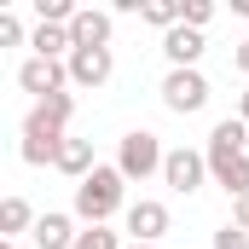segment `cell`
<instances>
[{"label":"cell","mask_w":249,"mask_h":249,"mask_svg":"<svg viewBox=\"0 0 249 249\" xmlns=\"http://www.w3.org/2000/svg\"><path fill=\"white\" fill-rule=\"evenodd\" d=\"M29 47H35V58H58V53H75L70 29H58V23H41V29L29 35Z\"/></svg>","instance_id":"cell-15"},{"label":"cell","mask_w":249,"mask_h":249,"mask_svg":"<svg viewBox=\"0 0 249 249\" xmlns=\"http://www.w3.org/2000/svg\"><path fill=\"white\" fill-rule=\"evenodd\" d=\"M162 162H168V151H162L157 133H145V127H133V133L122 139V151H116L122 180H151V174H162Z\"/></svg>","instance_id":"cell-4"},{"label":"cell","mask_w":249,"mask_h":249,"mask_svg":"<svg viewBox=\"0 0 249 249\" xmlns=\"http://www.w3.org/2000/svg\"><path fill=\"white\" fill-rule=\"evenodd\" d=\"M209 174H214V186H226L232 197H244L249 191V122L238 116H226V122H214L209 133Z\"/></svg>","instance_id":"cell-1"},{"label":"cell","mask_w":249,"mask_h":249,"mask_svg":"<svg viewBox=\"0 0 249 249\" xmlns=\"http://www.w3.org/2000/svg\"><path fill=\"white\" fill-rule=\"evenodd\" d=\"M70 41H75V47H110V12L81 6V12H75V23H70Z\"/></svg>","instance_id":"cell-11"},{"label":"cell","mask_w":249,"mask_h":249,"mask_svg":"<svg viewBox=\"0 0 249 249\" xmlns=\"http://www.w3.org/2000/svg\"><path fill=\"white\" fill-rule=\"evenodd\" d=\"M232 226H244V232H249V191H244V197H232Z\"/></svg>","instance_id":"cell-22"},{"label":"cell","mask_w":249,"mask_h":249,"mask_svg":"<svg viewBox=\"0 0 249 249\" xmlns=\"http://www.w3.org/2000/svg\"><path fill=\"white\" fill-rule=\"evenodd\" d=\"M162 53H168V64H174V70H197V58H203V29L174 23V29L162 35Z\"/></svg>","instance_id":"cell-10"},{"label":"cell","mask_w":249,"mask_h":249,"mask_svg":"<svg viewBox=\"0 0 249 249\" xmlns=\"http://www.w3.org/2000/svg\"><path fill=\"white\" fill-rule=\"evenodd\" d=\"M0 232L18 244V232H35V209H29L23 197H6V203H0Z\"/></svg>","instance_id":"cell-14"},{"label":"cell","mask_w":249,"mask_h":249,"mask_svg":"<svg viewBox=\"0 0 249 249\" xmlns=\"http://www.w3.org/2000/svg\"><path fill=\"white\" fill-rule=\"evenodd\" d=\"M162 105H168L174 116L203 110V105H209V81H203V70H168V81H162Z\"/></svg>","instance_id":"cell-5"},{"label":"cell","mask_w":249,"mask_h":249,"mask_svg":"<svg viewBox=\"0 0 249 249\" xmlns=\"http://www.w3.org/2000/svg\"><path fill=\"white\" fill-rule=\"evenodd\" d=\"M238 122H249V87H244V99H238Z\"/></svg>","instance_id":"cell-24"},{"label":"cell","mask_w":249,"mask_h":249,"mask_svg":"<svg viewBox=\"0 0 249 249\" xmlns=\"http://www.w3.org/2000/svg\"><path fill=\"white\" fill-rule=\"evenodd\" d=\"M122 168H93L81 186H75V214L87 220V226H105L116 209H122Z\"/></svg>","instance_id":"cell-3"},{"label":"cell","mask_w":249,"mask_h":249,"mask_svg":"<svg viewBox=\"0 0 249 249\" xmlns=\"http://www.w3.org/2000/svg\"><path fill=\"white\" fill-rule=\"evenodd\" d=\"M29 238H35L41 249H75V238H81V232H75V220H70V214H41Z\"/></svg>","instance_id":"cell-12"},{"label":"cell","mask_w":249,"mask_h":249,"mask_svg":"<svg viewBox=\"0 0 249 249\" xmlns=\"http://www.w3.org/2000/svg\"><path fill=\"white\" fill-rule=\"evenodd\" d=\"M70 110H75V99H70V93H53L47 105H35V110H29V122H23V162H29V168L58 162L64 127H70Z\"/></svg>","instance_id":"cell-2"},{"label":"cell","mask_w":249,"mask_h":249,"mask_svg":"<svg viewBox=\"0 0 249 249\" xmlns=\"http://www.w3.org/2000/svg\"><path fill=\"white\" fill-rule=\"evenodd\" d=\"M209 18H214V6H209V0H180V23H186V29H203Z\"/></svg>","instance_id":"cell-18"},{"label":"cell","mask_w":249,"mask_h":249,"mask_svg":"<svg viewBox=\"0 0 249 249\" xmlns=\"http://www.w3.org/2000/svg\"><path fill=\"white\" fill-rule=\"evenodd\" d=\"M18 87H23V93H35V99L47 105L53 93L70 87V64H58V58H29L23 70H18Z\"/></svg>","instance_id":"cell-6"},{"label":"cell","mask_w":249,"mask_h":249,"mask_svg":"<svg viewBox=\"0 0 249 249\" xmlns=\"http://www.w3.org/2000/svg\"><path fill=\"white\" fill-rule=\"evenodd\" d=\"M127 249H157V244H127Z\"/></svg>","instance_id":"cell-26"},{"label":"cell","mask_w":249,"mask_h":249,"mask_svg":"<svg viewBox=\"0 0 249 249\" xmlns=\"http://www.w3.org/2000/svg\"><path fill=\"white\" fill-rule=\"evenodd\" d=\"M0 249H18V244H12V238H0Z\"/></svg>","instance_id":"cell-25"},{"label":"cell","mask_w":249,"mask_h":249,"mask_svg":"<svg viewBox=\"0 0 249 249\" xmlns=\"http://www.w3.org/2000/svg\"><path fill=\"white\" fill-rule=\"evenodd\" d=\"M214 249H249V232H244V226H232V220H226V226L214 232Z\"/></svg>","instance_id":"cell-20"},{"label":"cell","mask_w":249,"mask_h":249,"mask_svg":"<svg viewBox=\"0 0 249 249\" xmlns=\"http://www.w3.org/2000/svg\"><path fill=\"white\" fill-rule=\"evenodd\" d=\"M53 168H58V174H70V180L81 186V180L99 168V162H93V139H64V151H58V162H53Z\"/></svg>","instance_id":"cell-13"},{"label":"cell","mask_w":249,"mask_h":249,"mask_svg":"<svg viewBox=\"0 0 249 249\" xmlns=\"http://www.w3.org/2000/svg\"><path fill=\"white\" fill-rule=\"evenodd\" d=\"M18 41H23V23L12 12H0V47H18Z\"/></svg>","instance_id":"cell-21"},{"label":"cell","mask_w":249,"mask_h":249,"mask_svg":"<svg viewBox=\"0 0 249 249\" xmlns=\"http://www.w3.org/2000/svg\"><path fill=\"white\" fill-rule=\"evenodd\" d=\"M162 232H168V209L151 203V197H139V203L127 209V238H133V244H157Z\"/></svg>","instance_id":"cell-9"},{"label":"cell","mask_w":249,"mask_h":249,"mask_svg":"<svg viewBox=\"0 0 249 249\" xmlns=\"http://www.w3.org/2000/svg\"><path fill=\"white\" fill-rule=\"evenodd\" d=\"M203 174H209V157H203V151H186V145L168 151V162H162V180L180 191V197H191V191L203 186Z\"/></svg>","instance_id":"cell-7"},{"label":"cell","mask_w":249,"mask_h":249,"mask_svg":"<svg viewBox=\"0 0 249 249\" xmlns=\"http://www.w3.org/2000/svg\"><path fill=\"white\" fill-rule=\"evenodd\" d=\"M232 64H238V70L249 75V41H238V53H232Z\"/></svg>","instance_id":"cell-23"},{"label":"cell","mask_w":249,"mask_h":249,"mask_svg":"<svg viewBox=\"0 0 249 249\" xmlns=\"http://www.w3.org/2000/svg\"><path fill=\"white\" fill-rule=\"evenodd\" d=\"M75 249H122V244H116V232H105V226H87V232L75 238Z\"/></svg>","instance_id":"cell-19"},{"label":"cell","mask_w":249,"mask_h":249,"mask_svg":"<svg viewBox=\"0 0 249 249\" xmlns=\"http://www.w3.org/2000/svg\"><path fill=\"white\" fill-rule=\"evenodd\" d=\"M145 23H157V29H174L180 23V0H145V12H139Z\"/></svg>","instance_id":"cell-16"},{"label":"cell","mask_w":249,"mask_h":249,"mask_svg":"<svg viewBox=\"0 0 249 249\" xmlns=\"http://www.w3.org/2000/svg\"><path fill=\"white\" fill-rule=\"evenodd\" d=\"M35 12H41V23H58V29H70L81 6H70V0H35Z\"/></svg>","instance_id":"cell-17"},{"label":"cell","mask_w":249,"mask_h":249,"mask_svg":"<svg viewBox=\"0 0 249 249\" xmlns=\"http://www.w3.org/2000/svg\"><path fill=\"white\" fill-rule=\"evenodd\" d=\"M110 70H116L110 47H75V53H70V81H75V87H105Z\"/></svg>","instance_id":"cell-8"}]
</instances>
